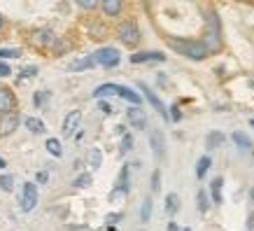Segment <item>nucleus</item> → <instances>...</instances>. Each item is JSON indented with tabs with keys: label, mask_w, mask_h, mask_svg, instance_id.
<instances>
[{
	"label": "nucleus",
	"mask_w": 254,
	"mask_h": 231,
	"mask_svg": "<svg viewBox=\"0 0 254 231\" xmlns=\"http://www.w3.org/2000/svg\"><path fill=\"white\" fill-rule=\"evenodd\" d=\"M149 145H152V152H154L156 159H163V156H166V138H163L161 129H152V133H149Z\"/></svg>",
	"instance_id": "obj_7"
},
{
	"label": "nucleus",
	"mask_w": 254,
	"mask_h": 231,
	"mask_svg": "<svg viewBox=\"0 0 254 231\" xmlns=\"http://www.w3.org/2000/svg\"><path fill=\"white\" fill-rule=\"evenodd\" d=\"M159 189H161V170L156 168L152 173V192H159Z\"/></svg>",
	"instance_id": "obj_35"
},
{
	"label": "nucleus",
	"mask_w": 254,
	"mask_h": 231,
	"mask_svg": "<svg viewBox=\"0 0 254 231\" xmlns=\"http://www.w3.org/2000/svg\"><path fill=\"white\" fill-rule=\"evenodd\" d=\"M54 40L56 38L52 35V31H47V28L33 33V45H38V47H45V45H49V42H54Z\"/></svg>",
	"instance_id": "obj_17"
},
{
	"label": "nucleus",
	"mask_w": 254,
	"mask_h": 231,
	"mask_svg": "<svg viewBox=\"0 0 254 231\" xmlns=\"http://www.w3.org/2000/svg\"><path fill=\"white\" fill-rule=\"evenodd\" d=\"M177 210H180V196H177L175 192H170L168 196H166V213H168V215H175Z\"/></svg>",
	"instance_id": "obj_23"
},
{
	"label": "nucleus",
	"mask_w": 254,
	"mask_h": 231,
	"mask_svg": "<svg viewBox=\"0 0 254 231\" xmlns=\"http://www.w3.org/2000/svg\"><path fill=\"white\" fill-rule=\"evenodd\" d=\"M210 166H212V159H210L208 154H205V156H200L198 163H196V177H198V180H203V177H205V173L210 170Z\"/></svg>",
	"instance_id": "obj_21"
},
{
	"label": "nucleus",
	"mask_w": 254,
	"mask_h": 231,
	"mask_svg": "<svg viewBox=\"0 0 254 231\" xmlns=\"http://www.w3.org/2000/svg\"><path fill=\"white\" fill-rule=\"evenodd\" d=\"M122 220H124L122 213H110V215L105 217V222H110L112 227H117V222H122Z\"/></svg>",
	"instance_id": "obj_38"
},
{
	"label": "nucleus",
	"mask_w": 254,
	"mask_h": 231,
	"mask_svg": "<svg viewBox=\"0 0 254 231\" xmlns=\"http://www.w3.org/2000/svg\"><path fill=\"white\" fill-rule=\"evenodd\" d=\"M0 189H2V192H12V189H14V177L0 175Z\"/></svg>",
	"instance_id": "obj_31"
},
{
	"label": "nucleus",
	"mask_w": 254,
	"mask_h": 231,
	"mask_svg": "<svg viewBox=\"0 0 254 231\" xmlns=\"http://www.w3.org/2000/svg\"><path fill=\"white\" fill-rule=\"evenodd\" d=\"M222 187H224V180L222 177H215L212 182H210V196H212V201H215L217 206L222 203Z\"/></svg>",
	"instance_id": "obj_19"
},
{
	"label": "nucleus",
	"mask_w": 254,
	"mask_h": 231,
	"mask_svg": "<svg viewBox=\"0 0 254 231\" xmlns=\"http://www.w3.org/2000/svg\"><path fill=\"white\" fill-rule=\"evenodd\" d=\"M45 147H47V152L52 154V156H59V159L63 156V147H61V140L59 138H47Z\"/></svg>",
	"instance_id": "obj_22"
},
{
	"label": "nucleus",
	"mask_w": 254,
	"mask_h": 231,
	"mask_svg": "<svg viewBox=\"0 0 254 231\" xmlns=\"http://www.w3.org/2000/svg\"><path fill=\"white\" fill-rule=\"evenodd\" d=\"M250 126H252V129H254V119H250Z\"/></svg>",
	"instance_id": "obj_48"
},
{
	"label": "nucleus",
	"mask_w": 254,
	"mask_h": 231,
	"mask_svg": "<svg viewBox=\"0 0 254 231\" xmlns=\"http://www.w3.org/2000/svg\"><path fill=\"white\" fill-rule=\"evenodd\" d=\"M96 66V61H93V56H84V59H77V61L70 63V70L72 73H82V70H89Z\"/></svg>",
	"instance_id": "obj_18"
},
{
	"label": "nucleus",
	"mask_w": 254,
	"mask_h": 231,
	"mask_svg": "<svg viewBox=\"0 0 254 231\" xmlns=\"http://www.w3.org/2000/svg\"><path fill=\"white\" fill-rule=\"evenodd\" d=\"M100 163H103V152L100 150H91L89 152V166L91 168H100Z\"/></svg>",
	"instance_id": "obj_29"
},
{
	"label": "nucleus",
	"mask_w": 254,
	"mask_h": 231,
	"mask_svg": "<svg viewBox=\"0 0 254 231\" xmlns=\"http://www.w3.org/2000/svg\"><path fill=\"white\" fill-rule=\"evenodd\" d=\"M16 96L9 89L0 86V115H9V112H16Z\"/></svg>",
	"instance_id": "obj_8"
},
{
	"label": "nucleus",
	"mask_w": 254,
	"mask_h": 231,
	"mask_svg": "<svg viewBox=\"0 0 254 231\" xmlns=\"http://www.w3.org/2000/svg\"><path fill=\"white\" fill-rule=\"evenodd\" d=\"M224 133H219V131H212V133H208V138H205V143H208V150H217V147H222L224 145Z\"/></svg>",
	"instance_id": "obj_24"
},
{
	"label": "nucleus",
	"mask_w": 254,
	"mask_h": 231,
	"mask_svg": "<svg viewBox=\"0 0 254 231\" xmlns=\"http://www.w3.org/2000/svg\"><path fill=\"white\" fill-rule=\"evenodd\" d=\"M93 61L98 63V66H103V68H117L119 66V61H122V56H119V52H117L115 47H100L98 52L93 54Z\"/></svg>",
	"instance_id": "obj_3"
},
{
	"label": "nucleus",
	"mask_w": 254,
	"mask_h": 231,
	"mask_svg": "<svg viewBox=\"0 0 254 231\" xmlns=\"http://www.w3.org/2000/svg\"><path fill=\"white\" fill-rule=\"evenodd\" d=\"M166 231H182V229L177 227V222H168V227H166Z\"/></svg>",
	"instance_id": "obj_44"
},
{
	"label": "nucleus",
	"mask_w": 254,
	"mask_h": 231,
	"mask_svg": "<svg viewBox=\"0 0 254 231\" xmlns=\"http://www.w3.org/2000/svg\"><path fill=\"white\" fill-rule=\"evenodd\" d=\"M98 108H100V112H103V115H112V105H110L108 100H100Z\"/></svg>",
	"instance_id": "obj_40"
},
{
	"label": "nucleus",
	"mask_w": 254,
	"mask_h": 231,
	"mask_svg": "<svg viewBox=\"0 0 254 231\" xmlns=\"http://www.w3.org/2000/svg\"><path fill=\"white\" fill-rule=\"evenodd\" d=\"M79 119H82V112H79V110H72V112L65 117V122H63V136H65V138H70V136L75 133Z\"/></svg>",
	"instance_id": "obj_13"
},
{
	"label": "nucleus",
	"mask_w": 254,
	"mask_h": 231,
	"mask_svg": "<svg viewBox=\"0 0 254 231\" xmlns=\"http://www.w3.org/2000/svg\"><path fill=\"white\" fill-rule=\"evenodd\" d=\"M231 138H233V143H236V145H238L240 150H252V140L247 138V136H245L243 131H236V133L231 136Z\"/></svg>",
	"instance_id": "obj_25"
},
{
	"label": "nucleus",
	"mask_w": 254,
	"mask_h": 231,
	"mask_svg": "<svg viewBox=\"0 0 254 231\" xmlns=\"http://www.w3.org/2000/svg\"><path fill=\"white\" fill-rule=\"evenodd\" d=\"M126 117H128V122H131L133 129H147V115L142 108L131 105V108L126 110Z\"/></svg>",
	"instance_id": "obj_9"
},
{
	"label": "nucleus",
	"mask_w": 254,
	"mask_h": 231,
	"mask_svg": "<svg viewBox=\"0 0 254 231\" xmlns=\"http://www.w3.org/2000/svg\"><path fill=\"white\" fill-rule=\"evenodd\" d=\"M19 206H21L23 213H31L35 206H38V187L33 182H26L21 189V196H19Z\"/></svg>",
	"instance_id": "obj_4"
},
{
	"label": "nucleus",
	"mask_w": 254,
	"mask_h": 231,
	"mask_svg": "<svg viewBox=\"0 0 254 231\" xmlns=\"http://www.w3.org/2000/svg\"><path fill=\"white\" fill-rule=\"evenodd\" d=\"M208 38H210L208 49L210 52H217L222 47V35H219V19H217L215 12H210V16H208Z\"/></svg>",
	"instance_id": "obj_5"
},
{
	"label": "nucleus",
	"mask_w": 254,
	"mask_h": 231,
	"mask_svg": "<svg viewBox=\"0 0 254 231\" xmlns=\"http://www.w3.org/2000/svg\"><path fill=\"white\" fill-rule=\"evenodd\" d=\"M140 220L142 222H149L152 220V196H147L142 201V206H140Z\"/></svg>",
	"instance_id": "obj_26"
},
{
	"label": "nucleus",
	"mask_w": 254,
	"mask_h": 231,
	"mask_svg": "<svg viewBox=\"0 0 254 231\" xmlns=\"http://www.w3.org/2000/svg\"><path fill=\"white\" fill-rule=\"evenodd\" d=\"M77 5L82 9H96V7H100V2H96V0H79Z\"/></svg>",
	"instance_id": "obj_37"
},
{
	"label": "nucleus",
	"mask_w": 254,
	"mask_h": 231,
	"mask_svg": "<svg viewBox=\"0 0 254 231\" xmlns=\"http://www.w3.org/2000/svg\"><path fill=\"white\" fill-rule=\"evenodd\" d=\"M138 89H140L142 93H145V98L149 100V105H152V108H154L156 112H159V115L163 117V119H170V115L166 112V105H163V100L159 98V96H156V93L152 91V89H149V86H147L145 82H138Z\"/></svg>",
	"instance_id": "obj_6"
},
{
	"label": "nucleus",
	"mask_w": 254,
	"mask_h": 231,
	"mask_svg": "<svg viewBox=\"0 0 254 231\" xmlns=\"http://www.w3.org/2000/svg\"><path fill=\"white\" fill-rule=\"evenodd\" d=\"M72 185H75V187H82V189H84V187H89V185H91V173H82V175H77Z\"/></svg>",
	"instance_id": "obj_32"
},
{
	"label": "nucleus",
	"mask_w": 254,
	"mask_h": 231,
	"mask_svg": "<svg viewBox=\"0 0 254 231\" xmlns=\"http://www.w3.org/2000/svg\"><path fill=\"white\" fill-rule=\"evenodd\" d=\"M108 96H119V84H112V82H108V84L96 86V91H93V98L105 100Z\"/></svg>",
	"instance_id": "obj_14"
},
{
	"label": "nucleus",
	"mask_w": 254,
	"mask_h": 231,
	"mask_svg": "<svg viewBox=\"0 0 254 231\" xmlns=\"http://www.w3.org/2000/svg\"><path fill=\"white\" fill-rule=\"evenodd\" d=\"M12 75V70H9V66L5 61H0V77H9Z\"/></svg>",
	"instance_id": "obj_42"
},
{
	"label": "nucleus",
	"mask_w": 254,
	"mask_h": 231,
	"mask_svg": "<svg viewBox=\"0 0 254 231\" xmlns=\"http://www.w3.org/2000/svg\"><path fill=\"white\" fill-rule=\"evenodd\" d=\"M19 126V115L16 112H9V115H0V133L7 136Z\"/></svg>",
	"instance_id": "obj_12"
},
{
	"label": "nucleus",
	"mask_w": 254,
	"mask_h": 231,
	"mask_svg": "<svg viewBox=\"0 0 254 231\" xmlns=\"http://www.w3.org/2000/svg\"><path fill=\"white\" fill-rule=\"evenodd\" d=\"M21 56V49H14V47H0V59H19Z\"/></svg>",
	"instance_id": "obj_30"
},
{
	"label": "nucleus",
	"mask_w": 254,
	"mask_h": 231,
	"mask_svg": "<svg viewBox=\"0 0 254 231\" xmlns=\"http://www.w3.org/2000/svg\"><path fill=\"white\" fill-rule=\"evenodd\" d=\"M119 98L128 100V103L135 105V108H140V103H142V98H140L138 91H133V89H128V86H124V84H119Z\"/></svg>",
	"instance_id": "obj_16"
},
{
	"label": "nucleus",
	"mask_w": 254,
	"mask_h": 231,
	"mask_svg": "<svg viewBox=\"0 0 254 231\" xmlns=\"http://www.w3.org/2000/svg\"><path fill=\"white\" fill-rule=\"evenodd\" d=\"M117 38L122 40V45L126 47H135L140 42V28L138 23L133 21V19H126L117 26Z\"/></svg>",
	"instance_id": "obj_2"
},
{
	"label": "nucleus",
	"mask_w": 254,
	"mask_h": 231,
	"mask_svg": "<svg viewBox=\"0 0 254 231\" xmlns=\"http://www.w3.org/2000/svg\"><path fill=\"white\" fill-rule=\"evenodd\" d=\"M91 38H105V26H103L100 21L91 23Z\"/></svg>",
	"instance_id": "obj_33"
},
{
	"label": "nucleus",
	"mask_w": 254,
	"mask_h": 231,
	"mask_svg": "<svg viewBox=\"0 0 254 231\" xmlns=\"http://www.w3.org/2000/svg\"><path fill=\"white\" fill-rule=\"evenodd\" d=\"M100 9L105 12V16H119L124 9V2H119V0H103Z\"/></svg>",
	"instance_id": "obj_15"
},
{
	"label": "nucleus",
	"mask_w": 254,
	"mask_h": 231,
	"mask_svg": "<svg viewBox=\"0 0 254 231\" xmlns=\"http://www.w3.org/2000/svg\"><path fill=\"white\" fill-rule=\"evenodd\" d=\"M166 45L175 52V54L191 59V61H203L210 56V49L205 42L200 40H189V38H166Z\"/></svg>",
	"instance_id": "obj_1"
},
{
	"label": "nucleus",
	"mask_w": 254,
	"mask_h": 231,
	"mask_svg": "<svg viewBox=\"0 0 254 231\" xmlns=\"http://www.w3.org/2000/svg\"><path fill=\"white\" fill-rule=\"evenodd\" d=\"M23 124H26V129H28L31 133H45V122L38 119V117H26Z\"/></svg>",
	"instance_id": "obj_20"
},
{
	"label": "nucleus",
	"mask_w": 254,
	"mask_h": 231,
	"mask_svg": "<svg viewBox=\"0 0 254 231\" xmlns=\"http://www.w3.org/2000/svg\"><path fill=\"white\" fill-rule=\"evenodd\" d=\"M250 201H252V203H254V187H252V189H250Z\"/></svg>",
	"instance_id": "obj_47"
},
{
	"label": "nucleus",
	"mask_w": 254,
	"mask_h": 231,
	"mask_svg": "<svg viewBox=\"0 0 254 231\" xmlns=\"http://www.w3.org/2000/svg\"><path fill=\"white\" fill-rule=\"evenodd\" d=\"M35 180H38L40 185H47V180H49V175H47V170H40L38 175H35Z\"/></svg>",
	"instance_id": "obj_43"
},
{
	"label": "nucleus",
	"mask_w": 254,
	"mask_h": 231,
	"mask_svg": "<svg viewBox=\"0 0 254 231\" xmlns=\"http://www.w3.org/2000/svg\"><path fill=\"white\" fill-rule=\"evenodd\" d=\"M133 150V136L131 133H124L122 143H119V154H128Z\"/></svg>",
	"instance_id": "obj_27"
},
{
	"label": "nucleus",
	"mask_w": 254,
	"mask_h": 231,
	"mask_svg": "<svg viewBox=\"0 0 254 231\" xmlns=\"http://www.w3.org/2000/svg\"><path fill=\"white\" fill-rule=\"evenodd\" d=\"M2 26H5V16L0 14V31H2Z\"/></svg>",
	"instance_id": "obj_46"
},
{
	"label": "nucleus",
	"mask_w": 254,
	"mask_h": 231,
	"mask_svg": "<svg viewBox=\"0 0 254 231\" xmlns=\"http://www.w3.org/2000/svg\"><path fill=\"white\" fill-rule=\"evenodd\" d=\"M128 170H131V163H124L122 170H119V177H117V187L112 196L115 194H128Z\"/></svg>",
	"instance_id": "obj_11"
},
{
	"label": "nucleus",
	"mask_w": 254,
	"mask_h": 231,
	"mask_svg": "<svg viewBox=\"0 0 254 231\" xmlns=\"http://www.w3.org/2000/svg\"><path fill=\"white\" fill-rule=\"evenodd\" d=\"M68 42H65V40H54V49H56V54H61V52H65V49H68Z\"/></svg>",
	"instance_id": "obj_39"
},
{
	"label": "nucleus",
	"mask_w": 254,
	"mask_h": 231,
	"mask_svg": "<svg viewBox=\"0 0 254 231\" xmlns=\"http://www.w3.org/2000/svg\"><path fill=\"white\" fill-rule=\"evenodd\" d=\"M5 166H7V161H5V159H0V170H5Z\"/></svg>",
	"instance_id": "obj_45"
},
{
	"label": "nucleus",
	"mask_w": 254,
	"mask_h": 231,
	"mask_svg": "<svg viewBox=\"0 0 254 231\" xmlns=\"http://www.w3.org/2000/svg\"><path fill=\"white\" fill-rule=\"evenodd\" d=\"M196 201H198V210H200V213H208L210 201H208V192H205V189H200V192L196 194Z\"/></svg>",
	"instance_id": "obj_28"
},
{
	"label": "nucleus",
	"mask_w": 254,
	"mask_h": 231,
	"mask_svg": "<svg viewBox=\"0 0 254 231\" xmlns=\"http://www.w3.org/2000/svg\"><path fill=\"white\" fill-rule=\"evenodd\" d=\"M47 100H49V91H38L33 96V103H35V108H42Z\"/></svg>",
	"instance_id": "obj_34"
},
{
	"label": "nucleus",
	"mask_w": 254,
	"mask_h": 231,
	"mask_svg": "<svg viewBox=\"0 0 254 231\" xmlns=\"http://www.w3.org/2000/svg\"><path fill=\"white\" fill-rule=\"evenodd\" d=\"M170 119H173V122H180V119H182V112H180V108H177V105H173V108H170Z\"/></svg>",
	"instance_id": "obj_41"
},
{
	"label": "nucleus",
	"mask_w": 254,
	"mask_h": 231,
	"mask_svg": "<svg viewBox=\"0 0 254 231\" xmlns=\"http://www.w3.org/2000/svg\"><path fill=\"white\" fill-rule=\"evenodd\" d=\"M19 73H21V77H35L38 75V66H23Z\"/></svg>",
	"instance_id": "obj_36"
},
{
	"label": "nucleus",
	"mask_w": 254,
	"mask_h": 231,
	"mask_svg": "<svg viewBox=\"0 0 254 231\" xmlns=\"http://www.w3.org/2000/svg\"><path fill=\"white\" fill-rule=\"evenodd\" d=\"M149 61H166V54H161V52H152V49L131 54V63H149Z\"/></svg>",
	"instance_id": "obj_10"
}]
</instances>
